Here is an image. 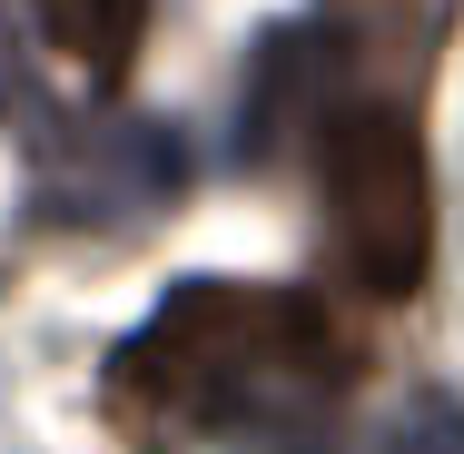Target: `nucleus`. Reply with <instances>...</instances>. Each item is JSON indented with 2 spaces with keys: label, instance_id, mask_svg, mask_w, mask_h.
I'll return each instance as SVG.
<instances>
[{
  "label": "nucleus",
  "instance_id": "obj_1",
  "mask_svg": "<svg viewBox=\"0 0 464 454\" xmlns=\"http://www.w3.org/2000/svg\"><path fill=\"white\" fill-rule=\"evenodd\" d=\"M346 375H356V346L306 286L188 276L109 356V415L169 454L198 435H227V425H286V415L326 405Z\"/></svg>",
  "mask_w": 464,
  "mask_h": 454
},
{
  "label": "nucleus",
  "instance_id": "obj_2",
  "mask_svg": "<svg viewBox=\"0 0 464 454\" xmlns=\"http://www.w3.org/2000/svg\"><path fill=\"white\" fill-rule=\"evenodd\" d=\"M316 179H326V247L336 276L395 306L435 267V179H425V129L415 99H336L326 139H316Z\"/></svg>",
  "mask_w": 464,
  "mask_h": 454
},
{
  "label": "nucleus",
  "instance_id": "obj_3",
  "mask_svg": "<svg viewBox=\"0 0 464 454\" xmlns=\"http://www.w3.org/2000/svg\"><path fill=\"white\" fill-rule=\"evenodd\" d=\"M455 0H316L306 30H277V60L296 80H336V99H415L445 50Z\"/></svg>",
  "mask_w": 464,
  "mask_h": 454
},
{
  "label": "nucleus",
  "instance_id": "obj_4",
  "mask_svg": "<svg viewBox=\"0 0 464 454\" xmlns=\"http://www.w3.org/2000/svg\"><path fill=\"white\" fill-rule=\"evenodd\" d=\"M40 40L60 60H80L90 90H119L129 60H139V30H149V0H30Z\"/></svg>",
  "mask_w": 464,
  "mask_h": 454
},
{
  "label": "nucleus",
  "instance_id": "obj_5",
  "mask_svg": "<svg viewBox=\"0 0 464 454\" xmlns=\"http://www.w3.org/2000/svg\"><path fill=\"white\" fill-rule=\"evenodd\" d=\"M0 129H20L30 149H70V119H60V99L40 90V60H30V40H20L10 0H0Z\"/></svg>",
  "mask_w": 464,
  "mask_h": 454
}]
</instances>
